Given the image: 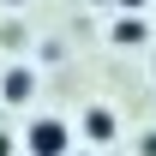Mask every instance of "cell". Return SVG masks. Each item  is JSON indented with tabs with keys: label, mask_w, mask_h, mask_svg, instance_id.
I'll use <instances>...</instances> for the list:
<instances>
[{
	"label": "cell",
	"mask_w": 156,
	"mask_h": 156,
	"mask_svg": "<svg viewBox=\"0 0 156 156\" xmlns=\"http://www.w3.org/2000/svg\"><path fill=\"white\" fill-rule=\"evenodd\" d=\"M24 144H30V156H66V120H30Z\"/></svg>",
	"instance_id": "6da1fadb"
},
{
	"label": "cell",
	"mask_w": 156,
	"mask_h": 156,
	"mask_svg": "<svg viewBox=\"0 0 156 156\" xmlns=\"http://www.w3.org/2000/svg\"><path fill=\"white\" fill-rule=\"evenodd\" d=\"M84 132L96 138V144H108V138H114V108H90V114H84Z\"/></svg>",
	"instance_id": "7a4b0ae2"
},
{
	"label": "cell",
	"mask_w": 156,
	"mask_h": 156,
	"mask_svg": "<svg viewBox=\"0 0 156 156\" xmlns=\"http://www.w3.org/2000/svg\"><path fill=\"white\" fill-rule=\"evenodd\" d=\"M30 90H36V78H30V72H12V78H6V102H24Z\"/></svg>",
	"instance_id": "3957f363"
},
{
	"label": "cell",
	"mask_w": 156,
	"mask_h": 156,
	"mask_svg": "<svg viewBox=\"0 0 156 156\" xmlns=\"http://www.w3.org/2000/svg\"><path fill=\"white\" fill-rule=\"evenodd\" d=\"M114 42H144V18H120L114 24Z\"/></svg>",
	"instance_id": "277c9868"
},
{
	"label": "cell",
	"mask_w": 156,
	"mask_h": 156,
	"mask_svg": "<svg viewBox=\"0 0 156 156\" xmlns=\"http://www.w3.org/2000/svg\"><path fill=\"white\" fill-rule=\"evenodd\" d=\"M120 6H144V0H120Z\"/></svg>",
	"instance_id": "5b68a950"
}]
</instances>
